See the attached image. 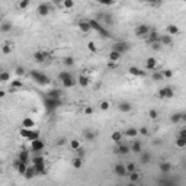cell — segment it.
<instances>
[{
	"label": "cell",
	"mask_w": 186,
	"mask_h": 186,
	"mask_svg": "<svg viewBox=\"0 0 186 186\" xmlns=\"http://www.w3.org/2000/svg\"><path fill=\"white\" fill-rule=\"evenodd\" d=\"M150 28L147 26V25H140L137 29H135V34H137V36H141V38H148V35H150Z\"/></svg>",
	"instance_id": "obj_1"
},
{
	"label": "cell",
	"mask_w": 186,
	"mask_h": 186,
	"mask_svg": "<svg viewBox=\"0 0 186 186\" xmlns=\"http://www.w3.org/2000/svg\"><path fill=\"white\" fill-rule=\"evenodd\" d=\"M173 89L170 87V86H166V87H163L160 92H158V96L160 98H163V99H170L172 96H173Z\"/></svg>",
	"instance_id": "obj_2"
},
{
	"label": "cell",
	"mask_w": 186,
	"mask_h": 186,
	"mask_svg": "<svg viewBox=\"0 0 186 186\" xmlns=\"http://www.w3.org/2000/svg\"><path fill=\"white\" fill-rule=\"evenodd\" d=\"M179 32H180V29H179L177 25H175V23H169V25L166 26V34L170 35V36H175V35H177Z\"/></svg>",
	"instance_id": "obj_3"
},
{
	"label": "cell",
	"mask_w": 186,
	"mask_h": 186,
	"mask_svg": "<svg viewBox=\"0 0 186 186\" xmlns=\"http://www.w3.org/2000/svg\"><path fill=\"white\" fill-rule=\"evenodd\" d=\"M157 65H158V63H157L156 58H148V60L146 61V68H147V70H151V71H156Z\"/></svg>",
	"instance_id": "obj_4"
},
{
	"label": "cell",
	"mask_w": 186,
	"mask_h": 186,
	"mask_svg": "<svg viewBox=\"0 0 186 186\" xmlns=\"http://www.w3.org/2000/svg\"><path fill=\"white\" fill-rule=\"evenodd\" d=\"M115 173L118 175V176H125L128 172H127V167L125 164H121V163H118V164L115 166Z\"/></svg>",
	"instance_id": "obj_5"
},
{
	"label": "cell",
	"mask_w": 186,
	"mask_h": 186,
	"mask_svg": "<svg viewBox=\"0 0 186 186\" xmlns=\"http://www.w3.org/2000/svg\"><path fill=\"white\" fill-rule=\"evenodd\" d=\"M22 128H26V129H34L35 128V121H32L31 118H25L22 121Z\"/></svg>",
	"instance_id": "obj_6"
},
{
	"label": "cell",
	"mask_w": 186,
	"mask_h": 186,
	"mask_svg": "<svg viewBox=\"0 0 186 186\" xmlns=\"http://www.w3.org/2000/svg\"><path fill=\"white\" fill-rule=\"evenodd\" d=\"M31 148H32V151H41V150L44 148V143L41 141L39 138H38V140H34V141H32V146H31Z\"/></svg>",
	"instance_id": "obj_7"
},
{
	"label": "cell",
	"mask_w": 186,
	"mask_h": 186,
	"mask_svg": "<svg viewBox=\"0 0 186 186\" xmlns=\"http://www.w3.org/2000/svg\"><path fill=\"white\" fill-rule=\"evenodd\" d=\"M138 134H140V131H137L135 128H128V129L125 131V135H127L129 140H132V141L137 138V135H138Z\"/></svg>",
	"instance_id": "obj_8"
},
{
	"label": "cell",
	"mask_w": 186,
	"mask_h": 186,
	"mask_svg": "<svg viewBox=\"0 0 186 186\" xmlns=\"http://www.w3.org/2000/svg\"><path fill=\"white\" fill-rule=\"evenodd\" d=\"M48 12H50V7H48V5H46V3H41V5L38 6V13H39L41 16L48 15Z\"/></svg>",
	"instance_id": "obj_9"
},
{
	"label": "cell",
	"mask_w": 186,
	"mask_h": 186,
	"mask_svg": "<svg viewBox=\"0 0 186 186\" xmlns=\"http://www.w3.org/2000/svg\"><path fill=\"white\" fill-rule=\"evenodd\" d=\"M79 28H80L83 32H89V31L92 29V26H90V20H82V22L79 23Z\"/></svg>",
	"instance_id": "obj_10"
},
{
	"label": "cell",
	"mask_w": 186,
	"mask_h": 186,
	"mask_svg": "<svg viewBox=\"0 0 186 186\" xmlns=\"http://www.w3.org/2000/svg\"><path fill=\"white\" fill-rule=\"evenodd\" d=\"M32 76H34V79H36V82L41 83V84L48 83V79H46L45 76H42V74H39V73H32Z\"/></svg>",
	"instance_id": "obj_11"
},
{
	"label": "cell",
	"mask_w": 186,
	"mask_h": 186,
	"mask_svg": "<svg viewBox=\"0 0 186 186\" xmlns=\"http://www.w3.org/2000/svg\"><path fill=\"white\" fill-rule=\"evenodd\" d=\"M125 50H127V44H125V42H116V44H115V51H116V53L122 54Z\"/></svg>",
	"instance_id": "obj_12"
},
{
	"label": "cell",
	"mask_w": 186,
	"mask_h": 186,
	"mask_svg": "<svg viewBox=\"0 0 186 186\" xmlns=\"http://www.w3.org/2000/svg\"><path fill=\"white\" fill-rule=\"evenodd\" d=\"M160 44L163 45H170L172 44V36L170 35H160Z\"/></svg>",
	"instance_id": "obj_13"
},
{
	"label": "cell",
	"mask_w": 186,
	"mask_h": 186,
	"mask_svg": "<svg viewBox=\"0 0 186 186\" xmlns=\"http://www.w3.org/2000/svg\"><path fill=\"white\" fill-rule=\"evenodd\" d=\"M119 58H121V54H119V53H116L115 50L109 53V60H111V61H113V63H118V61H119Z\"/></svg>",
	"instance_id": "obj_14"
},
{
	"label": "cell",
	"mask_w": 186,
	"mask_h": 186,
	"mask_svg": "<svg viewBox=\"0 0 186 186\" xmlns=\"http://www.w3.org/2000/svg\"><path fill=\"white\" fill-rule=\"evenodd\" d=\"M129 150H131V148H129L127 144H122V143H121V144H118V148H116V151H118L119 154H127Z\"/></svg>",
	"instance_id": "obj_15"
},
{
	"label": "cell",
	"mask_w": 186,
	"mask_h": 186,
	"mask_svg": "<svg viewBox=\"0 0 186 186\" xmlns=\"http://www.w3.org/2000/svg\"><path fill=\"white\" fill-rule=\"evenodd\" d=\"M131 150H132L134 153H141V144H140V141H138V140H134V141H132Z\"/></svg>",
	"instance_id": "obj_16"
},
{
	"label": "cell",
	"mask_w": 186,
	"mask_h": 186,
	"mask_svg": "<svg viewBox=\"0 0 186 186\" xmlns=\"http://www.w3.org/2000/svg\"><path fill=\"white\" fill-rule=\"evenodd\" d=\"M70 147H71L74 151H77V150L82 148V143L79 141V140H71V141H70Z\"/></svg>",
	"instance_id": "obj_17"
},
{
	"label": "cell",
	"mask_w": 186,
	"mask_h": 186,
	"mask_svg": "<svg viewBox=\"0 0 186 186\" xmlns=\"http://www.w3.org/2000/svg\"><path fill=\"white\" fill-rule=\"evenodd\" d=\"M129 73H131L132 76H137V77L144 76V71H143V70H140V68H137V67H131V68H129Z\"/></svg>",
	"instance_id": "obj_18"
},
{
	"label": "cell",
	"mask_w": 186,
	"mask_h": 186,
	"mask_svg": "<svg viewBox=\"0 0 186 186\" xmlns=\"http://www.w3.org/2000/svg\"><path fill=\"white\" fill-rule=\"evenodd\" d=\"M176 147H179V148H183V147H186V138L177 137V138H176Z\"/></svg>",
	"instance_id": "obj_19"
},
{
	"label": "cell",
	"mask_w": 186,
	"mask_h": 186,
	"mask_svg": "<svg viewBox=\"0 0 186 186\" xmlns=\"http://www.w3.org/2000/svg\"><path fill=\"white\" fill-rule=\"evenodd\" d=\"M112 140H113V141H116L118 144H121L122 143V132H113L112 134Z\"/></svg>",
	"instance_id": "obj_20"
},
{
	"label": "cell",
	"mask_w": 186,
	"mask_h": 186,
	"mask_svg": "<svg viewBox=\"0 0 186 186\" xmlns=\"http://www.w3.org/2000/svg\"><path fill=\"white\" fill-rule=\"evenodd\" d=\"M128 176H129V180H131V183H135L137 180H140V179H141V175H140V173H137V172H134V173H129Z\"/></svg>",
	"instance_id": "obj_21"
},
{
	"label": "cell",
	"mask_w": 186,
	"mask_h": 186,
	"mask_svg": "<svg viewBox=\"0 0 186 186\" xmlns=\"http://www.w3.org/2000/svg\"><path fill=\"white\" fill-rule=\"evenodd\" d=\"M82 164H83V160H82V157H74V158H73V167L80 169V167H82Z\"/></svg>",
	"instance_id": "obj_22"
},
{
	"label": "cell",
	"mask_w": 186,
	"mask_h": 186,
	"mask_svg": "<svg viewBox=\"0 0 186 186\" xmlns=\"http://www.w3.org/2000/svg\"><path fill=\"white\" fill-rule=\"evenodd\" d=\"M125 167H127V172H128V175H129V173H134V172H135L137 164L131 161V163H128V164H125Z\"/></svg>",
	"instance_id": "obj_23"
},
{
	"label": "cell",
	"mask_w": 186,
	"mask_h": 186,
	"mask_svg": "<svg viewBox=\"0 0 186 186\" xmlns=\"http://www.w3.org/2000/svg\"><path fill=\"white\" fill-rule=\"evenodd\" d=\"M45 58H46V53H41V51H39V53L35 54V60H36L38 63H42Z\"/></svg>",
	"instance_id": "obj_24"
},
{
	"label": "cell",
	"mask_w": 186,
	"mask_h": 186,
	"mask_svg": "<svg viewBox=\"0 0 186 186\" xmlns=\"http://www.w3.org/2000/svg\"><path fill=\"white\" fill-rule=\"evenodd\" d=\"M58 6H61V7H67V9H71L73 6H74V2H71V0H65V2H61V3H58Z\"/></svg>",
	"instance_id": "obj_25"
},
{
	"label": "cell",
	"mask_w": 186,
	"mask_h": 186,
	"mask_svg": "<svg viewBox=\"0 0 186 186\" xmlns=\"http://www.w3.org/2000/svg\"><path fill=\"white\" fill-rule=\"evenodd\" d=\"M9 77H10V74H9V73H6V71H3L2 74H0V82L6 83V82L9 80Z\"/></svg>",
	"instance_id": "obj_26"
},
{
	"label": "cell",
	"mask_w": 186,
	"mask_h": 186,
	"mask_svg": "<svg viewBox=\"0 0 186 186\" xmlns=\"http://www.w3.org/2000/svg\"><path fill=\"white\" fill-rule=\"evenodd\" d=\"M79 83H80L82 86H87V84H89V79H87L86 76H80V77H79Z\"/></svg>",
	"instance_id": "obj_27"
},
{
	"label": "cell",
	"mask_w": 186,
	"mask_h": 186,
	"mask_svg": "<svg viewBox=\"0 0 186 186\" xmlns=\"http://www.w3.org/2000/svg\"><path fill=\"white\" fill-rule=\"evenodd\" d=\"M63 84H64V86H67V87H68V86H73V84H74L73 77H68L67 80H64V82H63Z\"/></svg>",
	"instance_id": "obj_28"
},
{
	"label": "cell",
	"mask_w": 186,
	"mask_h": 186,
	"mask_svg": "<svg viewBox=\"0 0 186 186\" xmlns=\"http://www.w3.org/2000/svg\"><path fill=\"white\" fill-rule=\"evenodd\" d=\"M177 137H182V138H186V127L180 128L179 132H177Z\"/></svg>",
	"instance_id": "obj_29"
},
{
	"label": "cell",
	"mask_w": 186,
	"mask_h": 186,
	"mask_svg": "<svg viewBox=\"0 0 186 186\" xmlns=\"http://www.w3.org/2000/svg\"><path fill=\"white\" fill-rule=\"evenodd\" d=\"M172 121H173V122H179V121H182V113H176V115H173V116H172Z\"/></svg>",
	"instance_id": "obj_30"
},
{
	"label": "cell",
	"mask_w": 186,
	"mask_h": 186,
	"mask_svg": "<svg viewBox=\"0 0 186 186\" xmlns=\"http://www.w3.org/2000/svg\"><path fill=\"white\" fill-rule=\"evenodd\" d=\"M160 169H161L163 172H169V170H170V164H169V163H163V164L160 166Z\"/></svg>",
	"instance_id": "obj_31"
},
{
	"label": "cell",
	"mask_w": 186,
	"mask_h": 186,
	"mask_svg": "<svg viewBox=\"0 0 186 186\" xmlns=\"http://www.w3.org/2000/svg\"><path fill=\"white\" fill-rule=\"evenodd\" d=\"M29 5H31L29 2H19V3H18V6H19L20 9H26Z\"/></svg>",
	"instance_id": "obj_32"
},
{
	"label": "cell",
	"mask_w": 186,
	"mask_h": 186,
	"mask_svg": "<svg viewBox=\"0 0 186 186\" xmlns=\"http://www.w3.org/2000/svg\"><path fill=\"white\" fill-rule=\"evenodd\" d=\"M119 109H121V111H124V112H128V111L131 109V106H129V105H127V103H122V105H119Z\"/></svg>",
	"instance_id": "obj_33"
},
{
	"label": "cell",
	"mask_w": 186,
	"mask_h": 186,
	"mask_svg": "<svg viewBox=\"0 0 186 186\" xmlns=\"http://www.w3.org/2000/svg\"><path fill=\"white\" fill-rule=\"evenodd\" d=\"M109 106H111L109 102H102V103H100V109H102V111H108Z\"/></svg>",
	"instance_id": "obj_34"
},
{
	"label": "cell",
	"mask_w": 186,
	"mask_h": 186,
	"mask_svg": "<svg viewBox=\"0 0 186 186\" xmlns=\"http://www.w3.org/2000/svg\"><path fill=\"white\" fill-rule=\"evenodd\" d=\"M87 46H89V50H90V51H96V45H95V42H89Z\"/></svg>",
	"instance_id": "obj_35"
},
{
	"label": "cell",
	"mask_w": 186,
	"mask_h": 186,
	"mask_svg": "<svg viewBox=\"0 0 186 186\" xmlns=\"http://www.w3.org/2000/svg\"><path fill=\"white\" fill-rule=\"evenodd\" d=\"M163 74H164V77H172V71H169V70H163Z\"/></svg>",
	"instance_id": "obj_36"
},
{
	"label": "cell",
	"mask_w": 186,
	"mask_h": 186,
	"mask_svg": "<svg viewBox=\"0 0 186 186\" xmlns=\"http://www.w3.org/2000/svg\"><path fill=\"white\" fill-rule=\"evenodd\" d=\"M84 113H86V115L93 113V108H90V106H89V108H86V109H84Z\"/></svg>",
	"instance_id": "obj_37"
},
{
	"label": "cell",
	"mask_w": 186,
	"mask_h": 186,
	"mask_svg": "<svg viewBox=\"0 0 186 186\" xmlns=\"http://www.w3.org/2000/svg\"><path fill=\"white\" fill-rule=\"evenodd\" d=\"M150 116H151L153 119H156V118H157V112H156V111H150Z\"/></svg>",
	"instance_id": "obj_38"
},
{
	"label": "cell",
	"mask_w": 186,
	"mask_h": 186,
	"mask_svg": "<svg viewBox=\"0 0 186 186\" xmlns=\"http://www.w3.org/2000/svg\"><path fill=\"white\" fill-rule=\"evenodd\" d=\"M10 50H12V48H10V46H3V53H5V54H7V53H10Z\"/></svg>",
	"instance_id": "obj_39"
},
{
	"label": "cell",
	"mask_w": 186,
	"mask_h": 186,
	"mask_svg": "<svg viewBox=\"0 0 186 186\" xmlns=\"http://www.w3.org/2000/svg\"><path fill=\"white\" fill-rule=\"evenodd\" d=\"M140 132H141L143 135H146V134H147V129H146V128H141V129H140Z\"/></svg>",
	"instance_id": "obj_40"
},
{
	"label": "cell",
	"mask_w": 186,
	"mask_h": 186,
	"mask_svg": "<svg viewBox=\"0 0 186 186\" xmlns=\"http://www.w3.org/2000/svg\"><path fill=\"white\" fill-rule=\"evenodd\" d=\"M147 160H148V154H146V156H143V161H144V163H146V161H147Z\"/></svg>",
	"instance_id": "obj_41"
},
{
	"label": "cell",
	"mask_w": 186,
	"mask_h": 186,
	"mask_svg": "<svg viewBox=\"0 0 186 186\" xmlns=\"http://www.w3.org/2000/svg\"><path fill=\"white\" fill-rule=\"evenodd\" d=\"M182 121L186 122V113H182Z\"/></svg>",
	"instance_id": "obj_42"
},
{
	"label": "cell",
	"mask_w": 186,
	"mask_h": 186,
	"mask_svg": "<svg viewBox=\"0 0 186 186\" xmlns=\"http://www.w3.org/2000/svg\"><path fill=\"white\" fill-rule=\"evenodd\" d=\"M128 186H135V183H129V185H128Z\"/></svg>",
	"instance_id": "obj_43"
}]
</instances>
